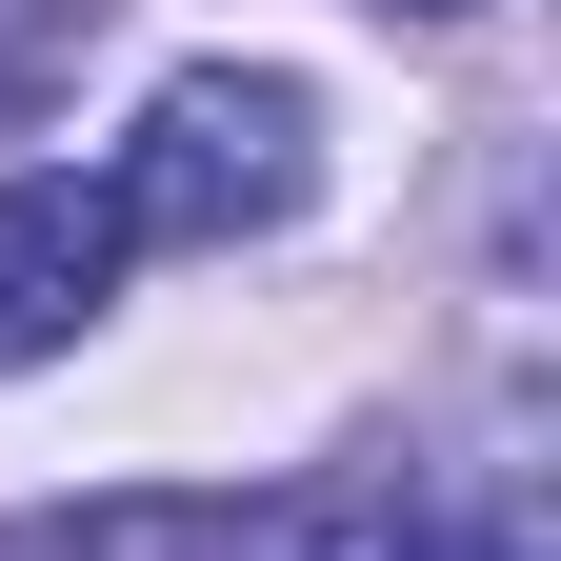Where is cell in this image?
<instances>
[{
    "mask_svg": "<svg viewBox=\"0 0 561 561\" xmlns=\"http://www.w3.org/2000/svg\"><path fill=\"white\" fill-rule=\"evenodd\" d=\"M301 181H321V101L280 81V60H201V81H161L140 140L101 161L121 241H261V221H301Z\"/></svg>",
    "mask_w": 561,
    "mask_h": 561,
    "instance_id": "obj_1",
    "label": "cell"
},
{
    "mask_svg": "<svg viewBox=\"0 0 561 561\" xmlns=\"http://www.w3.org/2000/svg\"><path fill=\"white\" fill-rule=\"evenodd\" d=\"M121 201L81 181V161H41V181H0V381L21 362H60V341H81L101 301H121Z\"/></svg>",
    "mask_w": 561,
    "mask_h": 561,
    "instance_id": "obj_2",
    "label": "cell"
},
{
    "mask_svg": "<svg viewBox=\"0 0 561 561\" xmlns=\"http://www.w3.org/2000/svg\"><path fill=\"white\" fill-rule=\"evenodd\" d=\"M201 561H442V522L401 481H280V502H221Z\"/></svg>",
    "mask_w": 561,
    "mask_h": 561,
    "instance_id": "obj_3",
    "label": "cell"
},
{
    "mask_svg": "<svg viewBox=\"0 0 561 561\" xmlns=\"http://www.w3.org/2000/svg\"><path fill=\"white\" fill-rule=\"evenodd\" d=\"M401 21H461V0H401Z\"/></svg>",
    "mask_w": 561,
    "mask_h": 561,
    "instance_id": "obj_4",
    "label": "cell"
}]
</instances>
